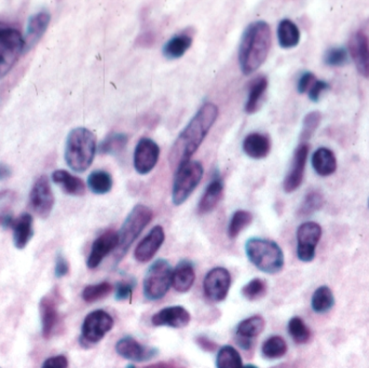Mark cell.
I'll use <instances>...</instances> for the list:
<instances>
[{"label": "cell", "instance_id": "1", "mask_svg": "<svg viewBox=\"0 0 369 368\" xmlns=\"http://www.w3.org/2000/svg\"><path fill=\"white\" fill-rule=\"evenodd\" d=\"M217 117L218 108L213 103H206L196 111L172 147L170 163L173 169L177 170L180 165L190 161V158L198 151Z\"/></svg>", "mask_w": 369, "mask_h": 368}, {"label": "cell", "instance_id": "2", "mask_svg": "<svg viewBox=\"0 0 369 368\" xmlns=\"http://www.w3.org/2000/svg\"><path fill=\"white\" fill-rule=\"evenodd\" d=\"M271 46V28L265 21H256L245 28L239 48V63L244 75L256 72L265 58Z\"/></svg>", "mask_w": 369, "mask_h": 368}, {"label": "cell", "instance_id": "3", "mask_svg": "<svg viewBox=\"0 0 369 368\" xmlns=\"http://www.w3.org/2000/svg\"><path fill=\"white\" fill-rule=\"evenodd\" d=\"M97 144L94 133L87 127H76L67 137L65 160L75 172H85L92 165Z\"/></svg>", "mask_w": 369, "mask_h": 368}, {"label": "cell", "instance_id": "4", "mask_svg": "<svg viewBox=\"0 0 369 368\" xmlns=\"http://www.w3.org/2000/svg\"><path fill=\"white\" fill-rule=\"evenodd\" d=\"M245 252L251 264L265 274H277L283 268V250L275 241L267 239H249L245 244Z\"/></svg>", "mask_w": 369, "mask_h": 368}, {"label": "cell", "instance_id": "5", "mask_svg": "<svg viewBox=\"0 0 369 368\" xmlns=\"http://www.w3.org/2000/svg\"><path fill=\"white\" fill-rule=\"evenodd\" d=\"M153 212L144 204H137L130 212L127 217L123 222L120 231L118 232L119 243L117 246L118 258H123L127 254L134 241L139 238L146 226L151 222Z\"/></svg>", "mask_w": 369, "mask_h": 368}, {"label": "cell", "instance_id": "6", "mask_svg": "<svg viewBox=\"0 0 369 368\" xmlns=\"http://www.w3.org/2000/svg\"><path fill=\"white\" fill-rule=\"evenodd\" d=\"M22 53H24V39L21 32L0 22V79L7 76Z\"/></svg>", "mask_w": 369, "mask_h": 368}, {"label": "cell", "instance_id": "7", "mask_svg": "<svg viewBox=\"0 0 369 368\" xmlns=\"http://www.w3.org/2000/svg\"><path fill=\"white\" fill-rule=\"evenodd\" d=\"M173 269L165 260H158L148 269L144 279V295L148 300H159L169 292Z\"/></svg>", "mask_w": 369, "mask_h": 368}, {"label": "cell", "instance_id": "8", "mask_svg": "<svg viewBox=\"0 0 369 368\" xmlns=\"http://www.w3.org/2000/svg\"><path fill=\"white\" fill-rule=\"evenodd\" d=\"M204 176V167L198 161H188L176 170L172 199L175 205H180L190 197Z\"/></svg>", "mask_w": 369, "mask_h": 368}, {"label": "cell", "instance_id": "9", "mask_svg": "<svg viewBox=\"0 0 369 368\" xmlns=\"http://www.w3.org/2000/svg\"><path fill=\"white\" fill-rule=\"evenodd\" d=\"M113 327V319L104 310H95L89 313L83 321L81 329V341L88 345L97 343Z\"/></svg>", "mask_w": 369, "mask_h": 368}, {"label": "cell", "instance_id": "10", "mask_svg": "<svg viewBox=\"0 0 369 368\" xmlns=\"http://www.w3.org/2000/svg\"><path fill=\"white\" fill-rule=\"evenodd\" d=\"M322 236L321 226L314 222H304L297 230V256L301 262H310Z\"/></svg>", "mask_w": 369, "mask_h": 368}, {"label": "cell", "instance_id": "11", "mask_svg": "<svg viewBox=\"0 0 369 368\" xmlns=\"http://www.w3.org/2000/svg\"><path fill=\"white\" fill-rule=\"evenodd\" d=\"M30 202L32 211L40 218L49 217L51 214L56 199L48 176H40L35 182L30 191Z\"/></svg>", "mask_w": 369, "mask_h": 368}, {"label": "cell", "instance_id": "12", "mask_svg": "<svg viewBox=\"0 0 369 368\" xmlns=\"http://www.w3.org/2000/svg\"><path fill=\"white\" fill-rule=\"evenodd\" d=\"M230 285L231 276L229 271L223 267H216L208 271L204 279V293L211 300L220 303L226 299Z\"/></svg>", "mask_w": 369, "mask_h": 368}, {"label": "cell", "instance_id": "13", "mask_svg": "<svg viewBox=\"0 0 369 368\" xmlns=\"http://www.w3.org/2000/svg\"><path fill=\"white\" fill-rule=\"evenodd\" d=\"M160 148L151 139L144 137L134 151V167L137 173L146 175L153 171L159 160Z\"/></svg>", "mask_w": 369, "mask_h": 368}, {"label": "cell", "instance_id": "14", "mask_svg": "<svg viewBox=\"0 0 369 368\" xmlns=\"http://www.w3.org/2000/svg\"><path fill=\"white\" fill-rule=\"evenodd\" d=\"M56 295L42 297L39 303L40 319H42V336L44 339H50L58 331L60 325V312Z\"/></svg>", "mask_w": 369, "mask_h": 368}, {"label": "cell", "instance_id": "15", "mask_svg": "<svg viewBox=\"0 0 369 368\" xmlns=\"http://www.w3.org/2000/svg\"><path fill=\"white\" fill-rule=\"evenodd\" d=\"M309 145L306 143L300 144L294 153L291 169L284 179L283 188L287 193H293L303 183L305 174L306 163H307Z\"/></svg>", "mask_w": 369, "mask_h": 368}, {"label": "cell", "instance_id": "16", "mask_svg": "<svg viewBox=\"0 0 369 368\" xmlns=\"http://www.w3.org/2000/svg\"><path fill=\"white\" fill-rule=\"evenodd\" d=\"M349 52L356 70L363 77H369V38L364 30H358L349 42Z\"/></svg>", "mask_w": 369, "mask_h": 368}, {"label": "cell", "instance_id": "17", "mask_svg": "<svg viewBox=\"0 0 369 368\" xmlns=\"http://www.w3.org/2000/svg\"><path fill=\"white\" fill-rule=\"evenodd\" d=\"M118 243V232L113 231V230H107L104 234H101L93 242L88 262H87L88 268L95 269L96 267H99L107 255L117 248Z\"/></svg>", "mask_w": 369, "mask_h": 368}, {"label": "cell", "instance_id": "18", "mask_svg": "<svg viewBox=\"0 0 369 368\" xmlns=\"http://www.w3.org/2000/svg\"><path fill=\"white\" fill-rule=\"evenodd\" d=\"M115 351L120 357L133 362H146L157 355L154 348L145 347L132 337H123L115 345Z\"/></svg>", "mask_w": 369, "mask_h": 368}, {"label": "cell", "instance_id": "19", "mask_svg": "<svg viewBox=\"0 0 369 368\" xmlns=\"http://www.w3.org/2000/svg\"><path fill=\"white\" fill-rule=\"evenodd\" d=\"M165 234L161 226H156L150 230L149 234L142 240L141 243L135 248L134 258L139 262H148L153 260L159 248L163 244Z\"/></svg>", "mask_w": 369, "mask_h": 368}, {"label": "cell", "instance_id": "20", "mask_svg": "<svg viewBox=\"0 0 369 368\" xmlns=\"http://www.w3.org/2000/svg\"><path fill=\"white\" fill-rule=\"evenodd\" d=\"M190 313L182 306L168 307L162 309L151 317V323L155 326H169L173 329H182L189 324Z\"/></svg>", "mask_w": 369, "mask_h": 368}, {"label": "cell", "instance_id": "21", "mask_svg": "<svg viewBox=\"0 0 369 368\" xmlns=\"http://www.w3.org/2000/svg\"><path fill=\"white\" fill-rule=\"evenodd\" d=\"M50 19H51L50 13L46 11L38 12L30 18L25 36L23 37L24 52L30 51L39 42L46 30H48Z\"/></svg>", "mask_w": 369, "mask_h": 368}, {"label": "cell", "instance_id": "22", "mask_svg": "<svg viewBox=\"0 0 369 368\" xmlns=\"http://www.w3.org/2000/svg\"><path fill=\"white\" fill-rule=\"evenodd\" d=\"M271 151L270 137L261 133H251L243 141V151L251 159H263Z\"/></svg>", "mask_w": 369, "mask_h": 368}, {"label": "cell", "instance_id": "23", "mask_svg": "<svg viewBox=\"0 0 369 368\" xmlns=\"http://www.w3.org/2000/svg\"><path fill=\"white\" fill-rule=\"evenodd\" d=\"M11 228L13 229L14 246L19 250H23L34 236L32 216L28 213L22 214L19 218L13 220Z\"/></svg>", "mask_w": 369, "mask_h": 368}, {"label": "cell", "instance_id": "24", "mask_svg": "<svg viewBox=\"0 0 369 368\" xmlns=\"http://www.w3.org/2000/svg\"><path fill=\"white\" fill-rule=\"evenodd\" d=\"M196 280V274L192 262L182 260L173 270L172 285L178 293H187Z\"/></svg>", "mask_w": 369, "mask_h": 368}, {"label": "cell", "instance_id": "25", "mask_svg": "<svg viewBox=\"0 0 369 368\" xmlns=\"http://www.w3.org/2000/svg\"><path fill=\"white\" fill-rule=\"evenodd\" d=\"M52 181L62 187L67 195L83 196L86 193V185L79 177L72 175L65 170H56L52 174Z\"/></svg>", "mask_w": 369, "mask_h": 368}, {"label": "cell", "instance_id": "26", "mask_svg": "<svg viewBox=\"0 0 369 368\" xmlns=\"http://www.w3.org/2000/svg\"><path fill=\"white\" fill-rule=\"evenodd\" d=\"M223 193H224V183L222 179H213L208 184L204 195L199 202V212L201 214H208L212 212L222 199Z\"/></svg>", "mask_w": 369, "mask_h": 368}, {"label": "cell", "instance_id": "27", "mask_svg": "<svg viewBox=\"0 0 369 368\" xmlns=\"http://www.w3.org/2000/svg\"><path fill=\"white\" fill-rule=\"evenodd\" d=\"M312 167L321 176H330L337 169L336 156L330 149L322 147L312 156Z\"/></svg>", "mask_w": 369, "mask_h": 368}, {"label": "cell", "instance_id": "28", "mask_svg": "<svg viewBox=\"0 0 369 368\" xmlns=\"http://www.w3.org/2000/svg\"><path fill=\"white\" fill-rule=\"evenodd\" d=\"M277 39L283 49L295 48L300 40V32L298 26L289 19H284L277 26Z\"/></svg>", "mask_w": 369, "mask_h": 368}, {"label": "cell", "instance_id": "29", "mask_svg": "<svg viewBox=\"0 0 369 368\" xmlns=\"http://www.w3.org/2000/svg\"><path fill=\"white\" fill-rule=\"evenodd\" d=\"M268 88V79L265 76L257 77L249 86V99L245 105L247 114H254L261 107V99Z\"/></svg>", "mask_w": 369, "mask_h": 368}, {"label": "cell", "instance_id": "30", "mask_svg": "<svg viewBox=\"0 0 369 368\" xmlns=\"http://www.w3.org/2000/svg\"><path fill=\"white\" fill-rule=\"evenodd\" d=\"M192 44V38L186 34L174 36L163 46V54L166 58L175 60L182 58Z\"/></svg>", "mask_w": 369, "mask_h": 368}, {"label": "cell", "instance_id": "31", "mask_svg": "<svg viewBox=\"0 0 369 368\" xmlns=\"http://www.w3.org/2000/svg\"><path fill=\"white\" fill-rule=\"evenodd\" d=\"M113 177L106 171L92 172L88 177V186L91 191L95 195H105L109 193L113 188Z\"/></svg>", "mask_w": 369, "mask_h": 368}, {"label": "cell", "instance_id": "32", "mask_svg": "<svg viewBox=\"0 0 369 368\" xmlns=\"http://www.w3.org/2000/svg\"><path fill=\"white\" fill-rule=\"evenodd\" d=\"M265 319L261 315L247 317L238 325L237 334L242 338L251 339L261 335L265 329Z\"/></svg>", "mask_w": 369, "mask_h": 368}, {"label": "cell", "instance_id": "33", "mask_svg": "<svg viewBox=\"0 0 369 368\" xmlns=\"http://www.w3.org/2000/svg\"><path fill=\"white\" fill-rule=\"evenodd\" d=\"M334 294H332L330 287L325 286V285L318 287L312 296V309L316 313H325L330 311L334 307Z\"/></svg>", "mask_w": 369, "mask_h": 368}, {"label": "cell", "instance_id": "34", "mask_svg": "<svg viewBox=\"0 0 369 368\" xmlns=\"http://www.w3.org/2000/svg\"><path fill=\"white\" fill-rule=\"evenodd\" d=\"M324 203H325L324 196L318 190H312L306 195L305 199L300 204L297 212L298 216L307 217L312 215L316 211H320L323 208Z\"/></svg>", "mask_w": 369, "mask_h": 368}, {"label": "cell", "instance_id": "35", "mask_svg": "<svg viewBox=\"0 0 369 368\" xmlns=\"http://www.w3.org/2000/svg\"><path fill=\"white\" fill-rule=\"evenodd\" d=\"M217 368H242V357L240 353L231 345L220 348L216 357Z\"/></svg>", "mask_w": 369, "mask_h": 368}, {"label": "cell", "instance_id": "36", "mask_svg": "<svg viewBox=\"0 0 369 368\" xmlns=\"http://www.w3.org/2000/svg\"><path fill=\"white\" fill-rule=\"evenodd\" d=\"M261 351H263V357H267V359H280V357L287 355V341H284L280 336H273L263 343Z\"/></svg>", "mask_w": 369, "mask_h": 368}, {"label": "cell", "instance_id": "37", "mask_svg": "<svg viewBox=\"0 0 369 368\" xmlns=\"http://www.w3.org/2000/svg\"><path fill=\"white\" fill-rule=\"evenodd\" d=\"M127 144V137L123 133H113L108 135L102 143L99 144V151L105 155H115L121 153Z\"/></svg>", "mask_w": 369, "mask_h": 368}, {"label": "cell", "instance_id": "38", "mask_svg": "<svg viewBox=\"0 0 369 368\" xmlns=\"http://www.w3.org/2000/svg\"><path fill=\"white\" fill-rule=\"evenodd\" d=\"M113 285L108 282L97 283V284L88 285L82 291L83 300L88 303H95L108 296L113 292Z\"/></svg>", "mask_w": 369, "mask_h": 368}, {"label": "cell", "instance_id": "39", "mask_svg": "<svg viewBox=\"0 0 369 368\" xmlns=\"http://www.w3.org/2000/svg\"><path fill=\"white\" fill-rule=\"evenodd\" d=\"M251 220H253V215L249 212L243 210L234 212L228 226L229 238H237L243 229L251 225Z\"/></svg>", "mask_w": 369, "mask_h": 368}, {"label": "cell", "instance_id": "40", "mask_svg": "<svg viewBox=\"0 0 369 368\" xmlns=\"http://www.w3.org/2000/svg\"><path fill=\"white\" fill-rule=\"evenodd\" d=\"M289 333L294 341L299 345L307 343L311 338V331L309 327L298 317H293L289 321Z\"/></svg>", "mask_w": 369, "mask_h": 368}, {"label": "cell", "instance_id": "41", "mask_svg": "<svg viewBox=\"0 0 369 368\" xmlns=\"http://www.w3.org/2000/svg\"><path fill=\"white\" fill-rule=\"evenodd\" d=\"M267 292V284L261 279H253L242 288V295L249 300H257Z\"/></svg>", "mask_w": 369, "mask_h": 368}, {"label": "cell", "instance_id": "42", "mask_svg": "<svg viewBox=\"0 0 369 368\" xmlns=\"http://www.w3.org/2000/svg\"><path fill=\"white\" fill-rule=\"evenodd\" d=\"M321 119L322 115L320 114L318 111H312V113H310V114H308L307 116L305 117L303 131H301V134H300L301 141H308V139L313 135L318 125H320V122H321Z\"/></svg>", "mask_w": 369, "mask_h": 368}, {"label": "cell", "instance_id": "43", "mask_svg": "<svg viewBox=\"0 0 369 368\" xmlns=\"http://www.w3.org/2000/svg\"><path fill=\"white\" fill-rule=\"evenodd\" d=\"M16 200V193L13 190H3L0 191V225L4 224L8 216L11 215L12 206Z\"/></svg>", "mask_w": 369, "mask_h": 368}, {"label": "cell", "instance_id": "44", "mask_svg": "<svg viewBox=\"0 0 369 368\" xmlns=\"http://www.w3.org/2000/svg\"><path fill=\"white\" fill-rule=\"evenodd\" d=\"M348 61V52L344 48H332L326 52L324 56V62L326 65L332 66H342Z\"/></svg>", "mask_w": 369, "mask_h": 368}, {"label": "cell", "instance_id": "45", "mask_svg": "<svg viewBox=\"0 0 369 368\" xmlns=\"http://www.w3.org/2000/svg\"><path fill=\"white\" fill-rule=\"evenodd\" d=\"M133 284L127 282H118L115 284V297L117 300H125L131 298L133 293Z\"/></svg>", "mask_w": 369, "mask_h": 368}, {"label": "cell", "instance_id": "46", "mask_svg": "<svg viewBox=\"0 0 369 368\" xmlns=\"http://www.w3.org/2000/svg\"><path fill=\"white\" fill-rule=\"evenodd\" d=\"M70 272V262H67L66 258L62 254H58L56 260V269H54V274L56 278H64Z\"/></svg>", "mask_w": 369, "mask_h": 368}, {"label": "cell", "instance_id": "47", "mask_svg": "<svg viewBox=\"0 0 369 368\" xmlns=\"http://www.w3.org/2000/svg\"><path fill=\"white\" fill-rule=\"evenodd\" d=\"M315 82V76H314L312 72H307L305 74L301 75L299 80H298L297 84V90L299 93L307 92L308 90H310L312 84Z\"/></svg>", "mask_w": 369, "mask_h": 368}, {"label": "cell", "instance_id": "48", "mask_svg": "<svg viewBox=\"0 0 369 368\" xmlns=\"http://www.w3.org/2000/svg\"><path fill=\"white\" fill-rule=\"evenodd\" d=\"M68 367V360L65 355H56L49 357L42 364V368H67Z\"/></svg>", "mask_w": 369, "mask_h": 368}, {"label": "cell", "instance_id": "49", "mask_svg": "<svg viewBox=\"0 0 369 368\" xmlns=\"http://www.w3.org/2000/svg\"><path fill=\"white\" fill-rule=\"evenodd\" d=\"M328 84L325 82H322V80H318V82H314L312 84L311 88L309 90V98L310 100L313 101V102H318V99L321 96L323 91L327 90Z\"/></svg>", "mask_w": 369, "mask_h": 368}, {"label": "cell", "instance_id": "50", "mask_svg": "<svg viewBox=\"0 0 369 368\" xmlns=\"http://www.w3.org/2000/svg\"><path fill=\"white\" fill-rule=\"evenodd\" d=\"M196 343H198V345H200L202 349L206 350V351L212 352L214 351V350L217 348V345L214 343V341L206 338V337H204V336H202V337H199V338L196 339Z\"/></svg>", "mask_w": 369, "mask_h": 368}, {"label": "cell", "instance_id": "51", "mask_svg": "<svg viewBox=\"0 0 369 368\" xmlns=\"http://www.w3.org/2000/svg\"><path fill=\"white\" fill-rule=\"evenodd\" d=\"M12 170L6 163H0V181H5L11 176Z\"/></svg>", "mask_w": 369, "mask_h": 368}, {"label": "cell", "instance_id": "52", "mask_svg": "<svg viewBox=\"0 0 369 368\" xmlns=\"http://www.w3.org/2000/svg\"><path fill=\"white\" fill-rule=\"evenodd\" d=\"M238 343L241 348H243V349H245V350L251 349V339L242 338V337H239L238 336Z\"/></svg>", "mask_w": 369, "mask_h": 368}, {"label": "cell", "instance_id": "53", "mask_svg": "<svg viewBox=\"0 0 369 368\" xmlns=\"http://www.w3.org/2000/svg\"><path fill=\"white\" fill-rule=\"evenodd\" d=\"M242 368H258V367H256V366H254V365H245V366H243Z\"/></svg>", "mask_w": 369, "mask_h": 368}, {"label": "cell", "instance_id": "54", "mask_svg": "<svg viewBox=\"0 0 369 368\" xmlns=\"http://www.w3.org/2000/svg\"><path fill=\"white\" fill-rule=\"evenodd\" d=\"M127 368H135V366L130 365L129 367H127Z\"/></svg>", "mask_w": 369, "mask_h": 368}, {"label": "cell", "instance_id": "55", "mask_svg": "<svg viewBox=\"0 0 369 368\" xmlns=\"http://www.w3.org/2000/svg\"><path fill=\"white\" fill-rule=\"evenodd\" d=\"M368 206H369V200H368Z\"/></svg>", "mask_w": 369, "mask_h": 368}]
</instances>
